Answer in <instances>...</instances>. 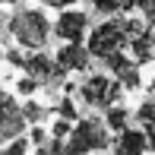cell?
Listing matches in <instances>:
<instances>
[{
  "label": "cell",
  "instance_id": "obj_1",
  "mask_svg": "<svg viewBox=\"0 0 155 155\" xmlns=\"http://www.w3.org/2000/svg\"><path fill=\"white\" fill-rule=\"evenodd\" d=\"M146 25H149V22H146V19H136V16H111L108 22H101V25L92 29L86 48H89L92 57L101 60V57H108L111 51H124Z\"/></svg>",
  "mask_w": 155,
  "mask_h": 155
},
{
  "label": "cell",
  "instance_id": "obj_2",
  "mask_svg": "<svg viewBox=\"0 0 155 155\" xmlns=\"http://www.w3.org/2000/svg\"><path fill=\"white\" fill-rule=\"evenodd\" d=\"M10 35L25 51H41L51 38V22L41 10H16L10 19Z\"/></svg>",
  "mask_w": 155,
  "mask_h": 155
},
{
  "label": "cell",
  "instance_id": "obj_3",
  "mask_svg": "<svg viewBox=\"0 0 155 155\" xmlns=\"http://www.w3.org/2000/svg\"><path fill=\"white\" fill-rule=\"evenodd\" d=\"M70 143H63V152L76 155V152H104L111 149V136H108V124L98 117H86L70 130Z\"/></svg>",
  "mask_w": 155,
  "mask_h": 155
},
{
  "label": "cell",
  "instance_id": "obj_4",
  "mask_svg": "<svg viewBox=\"0 0 155 155\" xmlns=\"http://www.w3.org/2000/svg\"><path fill=\"white\" fill-rule=\"evenodd\" d=\"M76 92H79V98L89 104V108L104 111V108H111V104H117V101H120L124 86H120V79H117V76L95 73V76H89V79L82 82V86L76 89Z\"/></svg>",
  "mask_w": 155,
  "mask_h": 155
},
{
  "label": "cell",
  "instance_id": "obj_5",
  "mask_svg": "<svg viewBox=\"0 0 155 155\" xmlns=\"http://www.w3.org/2000/svg\"><path fill=\"white\" fill-rule=\"evenodd\" d=\"M19 67H22L29 76H35L38 82H48V86H57V82H63V76H67V70H60L57 60L48 57V54H41V51H35V54L29 51Z\"/></svg>",
  "mask_w": 155,
  "mask_h": 155
},
{
  "label": "cell",
  "instance_id": "obj_6",
  "mask_svg": "<svg viewBox=\"0 0 155 155\" xmlns=\"http://www.w3.org/2000/svg\"><path fill=\"white\" fill-rule=\"evenodd\" d=\"M22 127H25V114H22V108L13 101V95L0 92V149H3L6 139L19 136V133H22Z\"/></svg>",
  "mask_w": 155,
  "mask_h": 155
},
{
  "label": "cell",
  "instance_id": "obj_7",
  "mask_svg": "<svg viewBox=\"0 0 155 155\" xmlns=\"http://www.w3.org/2000/svg\"><path fill=\"white\" fill-rule=\"evenodd\" d=\"M101 60L108 63V70L117 76V79H120L124 89H130V92H133V89H139V82H143V79H139V67H136V60H130L124 51H111L108 57H101Z\"/></svg>",
  "mask_w": 155,
  "mask_h": 155
},
{
  "label": "cell",
  "instance_id": "obj_8",
  "mask_svg": "<svg viewBox=\"0 0 155 155\" xmlns=\"http://www.w3.org/2000/svg\"><path fill=\"white\" fill-rule=\"evenodd\" d=\"M86 29H89V16L73 10V6H67L57 16V38H63V41H82Z\"/></svg>",
  "mask_w": 155,
  "mask_h": 155
},
{
  "label": "cell",
  "instance_id": "obj_9",
  "mask_svg": "<svg viewBox=\"0 0 155 155\" xmlns=\"http://www.w3.org/2000/svg\"><path fill=\"white\" fill-rule=\"evenodd\" d=\"M60 70H67V73H76V70H89L92 67V54H89V48H82V41H67V45L57 51Z\"/></svg>",
  "mask_w": 155,
  "mask_h": 155
},
{
  "label": "cell",
  "instance_id": "obj_10",
  "mask_svg": "<svg viewBox=\"0 0 155 155\" xmlns=\"http://www.w3.org/2000/svg\"><path fill=\"white\" fill-rule=\"evenodd\" d=\"M111 152L117 155H139V152H149V136L143 130H130L124 127L117 133V139H111Z\"/></svg>",
  "mask_w": 155,
  "mask_h": 155
},
{
  "label": "cell",
  "instance_id": "obj_11",
  "mask_svg": "<svg viewBox=\"0 0 155 155\" xmlns=\"http://www.w3.org/2000/svg\"><path fill=\"white\" fill-rule=\"evenodd\" d=\"M127 48L133 51V60H136V67H143V63H152V60H155V25H146V29L139 32Z\"/></svg>",
  "mask_w": 155,
  "mask_h": 155
},
{
  "label": "cell",
  "instance_id": "obj_12",
  "mask_svg": "<svg viewBox=\"0 0 155 155\" xmlns=\"http://www.w3.org/2000/svg\"><path fill=\"white\" fill-rule=\"evenodd\" d=\"M136 124H139V130L149 136V149L155 152V98H149V101L139 104V111H136Z\"/></svg>",
  "mask_w": 155,
  "mask_h": 155
},
{
  "label": "cell",
  "instance_id": "obj_13",
  "mask_svg": "<svg viewBox=\"0 0 155 155\" xmlns=\"http://www.w3.org/2000/svg\"><path fill=\"white\" fill-rule=\"evenodd\" d=\"M108 114H104V124H108V130L120 133L124 127H130V111L120 108V104H111V108H104Z\"/></svg>",
  "mask_w": 155,
  "mask_h": 155
},
{
  "label": "cell",
  "instance_id": "obj_14",
  "mask_svg": "<svg viewBox=\"0 0 155 155\" xmlns=\"http://www.w3.org/2000/svg\"><path fill=\"white\" fill-rule=\"evenodd\" d=\"M29 149H32V139H25L22 133H19V136H13V143L3 146L6 155H22V152H29Z\"/></svg>",
  "mask_w": 155,
  "mask_h": 155
},
{
  "label": "cell",
  "instance_id": "obj_15",
  "mask_svg": "<svg viewBox=\"0 0 155 155\" xmlns=\"http://www.w3.org/2000/svg\"><path fill=\"white\" fill-rule=\"evenodd\" d=\"M57 117H67V120H76V104H73V98H70V92L60 98V104H57Z\"/></svg>",
  "mask_w": 155,
  "mask_h": 155
},
{
  "label": "cell",
  "instance_id": "obj_16",
  "mask_svg": "<svg viewBox=\"0 0 155 155\" xmlns=\"http://www.w3.org/2000/svg\"><path fill=\"white\" fill-rule=\"evenodd\" d=\"M89 3H92L98 13H104V16H108V13H120V10H124V0H89Z\"/></svg>",
  "mask_w": 155,
  "mask_h": 155
},
{
  "label": "cell",
  "instance_id": "obj_17",
  "mask_svg": "<svg viewBox=\"0 0 155 155\" xmlns=\"http://www.w3.org/2000/svg\"><path fill=\"white\" fill-rule=\"evenodd\" d=\"M22 114H25V124H38L41 117H45V108L35 104V101H29V104H22Z\"/></svg>",
  "mask_w": 155,
  "mask_h": 155
},
{
  "label": "cell",
  "instance_id": "obj_18",
  "mask_svg": "<svg viewBox=\"0 0 155 155\" xmlns=\"http://www.w3.org/2000/svg\"><path fill=\"white\" fill-rule=\"evenodd\" d=\"M70 130H73V120H67V117H57L51 127V136H57V139H67L70 136Z\"/></svg>",
  "mask_w": 155,
  "mask_h": 155
},
{
  "label": "cell",
  "instance_id": "obj_19",
  "mask_svg": "<svg viewBox=\"0 0 155 155\" xmlns=\"http://www.w3.org/2000/svg\"><path fill=\"white\" fill-rule=\"evenodd\" d=\"M38 86H41V82L35 79V76H29V73H25L22 79L16 82V89H19V92H22V95H35V92H38Z\"/></svg>",
  "mask_w": 155,
  "mask_h": 155
},
{
  "label": "cell",
  "instance_id": "obj_20",
  "mask_svg": "<svg viewBox=\"0 0 155 155\" xmlns=\"http://www.w3.org/2000/svg\"><path fill=\"white\" fill-rule=\"evenodd\" d=\"M29 139H32V149H35V146H38V143H45V139H48V133H45V130H41V127H35V130H32V136H29Z\"/></svg>",
  "mask_w": 155,
  "mask_h": 155
},
{
  "label": "cell",
  "instance_id": "obj_21",
  "mask_svg": "<svg viewBox=\"0 0 155 155\" xmlns=\"http://www.w3.org/2000/svg\"><path fill=\"white\" fill-rule=\"evenodd\" d=\"M73 3H79V0H45V6H57V10H67Z\"/></svg>",
  "mask_w": 155,
  "mask_h": 155
},
{
  "label": "cell",
  "instance_id": "obj_22",
  "mask_svg": "<svg viewBox=\"0 0 155 155\" xmlns=\"http://www.w3.org/2000/svg\"><path fill=\"white\" fill-rule=\"evenodd\" d=\"M149 89H152V95H155V79H152V86H149Z\"/></svg>",
  "mask_w": 155,
  "mask_h": 155
},
{
  "label": "cell",
  "instance_id": "obj_23",
  "mask_svg": "<svg viewBox=\"0 0 155 155\" xmlns=\"http://www.w3.org/2000/svg\"><path fill=\"white\" fill-rule=\"evenodd\" d=\"M0 3H16V0H0Z\"/></svg>",
  "mask_w": 155,
  "mask_h": 155
},
{
  "label": "cell",
  "instance_id": "obj_24",
  "mask_svg": "<svg viewBox=\"0 0 155 155\" xmlns=\"http://www.w3.org/2000/svg\"><path fill=\"white\" fill-rule=\"evenodd\" d=\"M0 25H3V19H0Z\"/></svg>",
  "mask_w": 155,
  "mask_h": 155
},
{
  "label": "cell",
  "instance_id": "obj_25",
  "mask_svg": "<svg viewBox=\"0 0 155 155\" xmlns=\"http://www.w3.org/2000/svg\"><path fill=\"white\" fill-rule=\"evenodd\" d=\"M152 25H155V19H152Z\"/></svg>",
  "mask_w": 155,
  "mask_h": 155
}]
</instances>
